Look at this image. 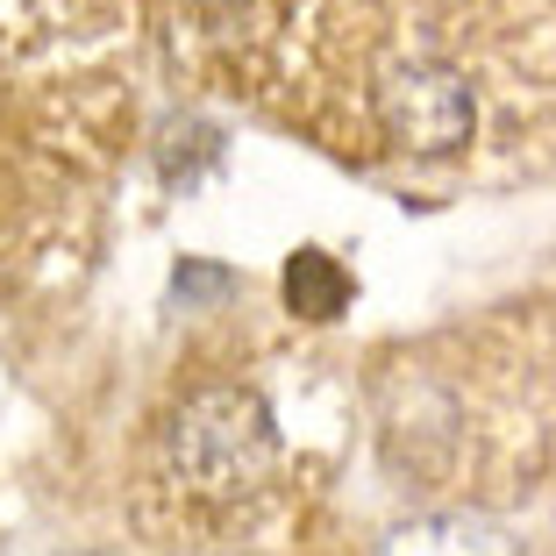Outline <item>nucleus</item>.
Listing matches in <instances>:
<instances>
[{"label": "nucleus", "mask_w": 556, "mask_h": 556, "mask_svg": "<svg viewBox=\"0 0 556 556\" xmlns=\"http://www.w3.org/2000/svg\"><path fill=\"white\" fill-rule=\"evenodd\" d=\"M271 464H278V428L264 400L243 386H207L172 421V478L193 500H243L271 478Z\"/></svg>", "instance_id": "nucleus-1"}, {"label": "nucleus", "mask_w": 556, "mask_h": 556, "mask_svg": "<svg viewBox=\"0 0 556 556\" xmlns=\"http://www.w3.org/2000/svg\"><path fill=\"white\" fill-rule=\"evenodd\" d=\"M378 122L400 150H457L478 129V93L442 58H393L378 72Z\"/></svg>", "instance_id": "nucleus-2"}, {"label": "nucleus", "mask_w": 556, "mask_h": 556, "mask_svg": "<svg viewBox=\"0 0 556 556\" xmlns=\"http://www.w3.org/2000/svg\"><path fill=\"white\" fill-rule=\"evenodd\" d=\"M386 556H514L507 528L478 521V514H435V521H414L386 542Z\"/></svg>", "instance_id": "nucleus-3"}, {"label": "nucleus", "mask_w": 556, "mask_h": 556, "mask_svg": "<svg viewBox=\"0 0 556 556\" xmlns=\"http://www.w3.org/2000/svg\"><path fill=\"white\" fill-rule=\"evenodd\" d=\"M350 300V278L343 264L328 257V250H300L293 264H286V307L307 314V321H336Z\"/></svg>", "instance_id": "nucleus-4"}]
</instances>
